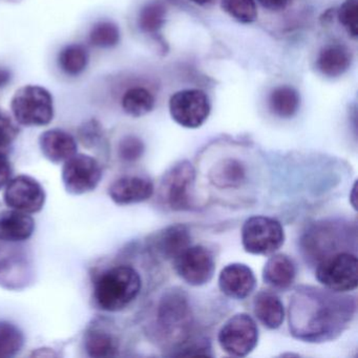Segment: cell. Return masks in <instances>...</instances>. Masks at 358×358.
I'll list each match as a JSON object with an SVG mask.
<instances>
[{
  "label": "cell",
  "mask_w": 358,
  "mask_h": 358,
  "mask_svg": "<svg viewBox=\"0 0 358 358\" xmlns=\"http://www.w3.org/2000/svg\"><path fill=\"white\" fill-rule=\"evenodd\" d=\"M173 262L178 276L190 286H204L215 275L213 253L202 245L188 247Z\"/></svg>",
  "instance_id": "10"
},
{
  "label": "cell",
  "mask_w": 358,
  "mask_h": 358,
  "mask_svg": "<svg viewBox=\"0 0 358 358\" xmlns=\"http://www.w3.org/2000/svg\"><path fill=\"white\" fill-rule=\"evenodd\" d=\"M123 110L134 118L150 114L155 108V97L148 90L136 87L127 90L122 97Z\"/></svg>",
  "instance_id": "26"
},
{
  "label": "cell",
  "mask_w": 358,
  "mask_h": 358,
  "mask_svg": "<svg viewBox=\"0 0 358 358\" xmlns=\"http://www.w3.org/2000/svg\"><path fill=\"white\" fill-rule=\"evenodd\" d=\"M210 110L208 96L198 89L177 92L169 100L171 118L185 129H194L202 127L208 119Z\"/></svg>",
  "instance_id": "9"
},
{
  "label": "cell",
  "mask_w": 358,
  "mask_h": 358,
  "mask_svg": "<svg viewBox=\"0 0 358 358\" xmlns=\"http://www.w3.org/2000/svg\"><path fill=\"white\" fill-rule=\"evenodd\" d=\"M295 278L296 266L293 259L284 253H273L264 266V282L274 290H288Z\"/></svg>",
  "instance_id": "18"
},
{
  "label": "cell",
  "mask_w": 358,
  "mask_h": 358,
  "mask_svg": "<svg viewBox=\"0 0 358 358\" xmlns=\"http://www.w3.org/2000/svg\"><path fill=\"white\" fill-rule=\"evenodd\" d=\"M142 290L139 272L127 265L104 270L94 282L93 297L102 311L119 312L129 307Z\"/></svg>",
  "instance_id": "2"
},
{
  "label": "cell",
  "mask_w": 358,
  "mask_h": 358,
  "mask_svg": "<svg viewBox=\"0 0 358 358\" xmlns=\"http://www.w3.org/2000/svg\"><path fill=\"white\" fill-rule=\"evenodd\" d=\"M11 80V73L6 69H0V87H6Z\"/></svg>",
  "instance_id": "36"
},
{
  "label": "cell",
  "mask_w": 358,
  "mask_h": 358,
  "mask_svg": "<svg viewBox=\"0 0 358 358\" xmlns=\"http://www.w3.org/2000/svg\"><path fill=\"white\" fill-rule=\"evenodd\" d=\"M192 3H196V5L199 6H204L207 5V3H210L211 0H192Z\"/></svg>",
  "instance_id": "37"
},
{
  "label": "cell",
  "mask_w": 358,
  "mask_h": 358,
  "mask_svg": "<svg viewBox=\"0 0 358 358\" xmlns=\"http://www.w3.org/2000/svg\"><path fill=\"white\" fill-rule=\"evenodd\" d=\"M219 288L229 299L243 301L247 299L257 287L255 272L246 264L231 263L220 272Z\"/></svg>",
  "instance_id": "14"
},
{
  "label": "cell",
  "mask_w": 358,
  "mask_h": 358,
  "mask_svg": "<svg viewBox=\"0 0 358 358\" xmlns=\"http://www.w3.org/2000/svg\"><path fill=\"white\" fill-rule=\"evenodd\" d=\"M196 177V169L187 160L179 161L167 169L159 187L163 206L173 211L190 210Z\"/></svg>",
  "instance_id": "5"
},
{
  "label": "cell",
  "mask_w": 358,
  "mask_h": 358,
  "mask_svg": "<svg viewBox=\"0 0 358 358\" xmlns=\"http://www.w3.org/2000/svg\"><path fill=\"white\" fill-rule=\"evenodd\" d=\"M35 221L29 213L3 210L0 213V241L20 243L29 240L34 234Z\"/></svg>",
  "instance_id": "20"
},
{
  "label": "cell",
  "mask_w": 358,
  "mask_h": 358,
  "mask_svg": "<svg viewBox=\"0 0 358 358\" xmlns=\"http://www.w3.org/2000/svg\"><path fill=\"white\" fill-rule=\"evenodd\" d=\"M264 9L271 12L282 11L290 5L292 0H257Z\"/></svg>",
  "instance_id": "35"
},
{
  "label": "cell",
  "mask_w": 358,
  "mask_h": 358,
  "mask_svg": "<svg viewBox=\"0 0 358 358\" xmlns=\"http://www.w3.org/2000/svg\"><path fill=\"white\" fill-rule=\"evenodd\" d=\"M45 199L41 184L34 178L24 175L10 180L3 194L8 207L29 215L39 213L45 206Z\"/></svg>",
  "instance_id": "13"
},
{
  "label": "cell",
  "mask_w": 358,
  "mask_h": 358,
  "mask_svg": "<svg viewBox=\"0 0 358 358\" xmlns=\"http://www.w3.org/2000/svg\"><path fill=\"white\" fill-rule=\"evenodd\" d=\"M32 278V264L24 247L5 245L0 247V287L20 290Z\"/></svg>",
  "instance_id": "12"
},
{
  "label": "cell",
  "mask_w": 358,
  "mask_h": 358,
  "mask_svg": "<svg viewBox=\"0 0 358 358\" xmlns=\"http://www.w3.org/2000/svg\"><path fill=\"white\" fill-rule=\"evenodd\" d=\"M208 178L210 183L220 189L238 188L246 182V167L238 159H222L211 167Z\"/></svg>",
  "instance_id": "22"
},
{
  "label": "cell",
  "mask_w": 358,
  "mask_h": 358,
  "mask_svg": "<svg viewBox=\"0 0 358 358\" xmlns=\"http://www.w3.org/2000/svg\"><path fill=\"white\" fill-rule=\"evenodd\" d=\"M315 278L324 288L334 292L354 291L358 286L357 257L348 251H338L320 259Z\"/></svg>",
  "instance_id": "6"
},
{
  "label": "cell",
  "mask_w": 358,
  "mask_h": 358,
  "mask_svg": "<svg viewBox=\"0 0 358 358\" xmlns=\"http://www.w3.org/2000/svg\"><path fill=\"white\" fill-rule=\"evenodd\" d=\"M90 54L85 45L79 43L66 45L58 55V66L70 76H78L87 70Z\"/></svg>",
  "instance_id": "25"
},
{
  "label": "cell",
  "mask_w": 358,
  "mask_h": 358,
  "mask_svg": "<svg viewBox=\"0 0 358 358\" xmlns=\"http://www.w3.org/2000/svg\"><path fill=\"white\" fill-rule=\"evenodd\" d=\"M166 13V7L160 1L148 3L140 11L139 28L148 34H156L164 26Z\"/></svg>",
  "instance_id": "28"
},
{
  "label": "cell",
  "mask_w": 358,
  "mask_h": 358,
  "mask_svg": "<svg viewBox=\"0 0 358 358\" xmlns=\"http://www.w3.org/2000/svg\"><path fill=\"white\" fill-rule=\"evenodd\" d=\"M12 177V166L9 159L0 152V190L8 185Z\"/></svg>",
  "instance_id": "34"
},
{
  "label": "cell",
  "mask_w": 358,
  "mask_h": 358,
  "mask_svg": "<svg viewBox=\"0 0 358 358\" xmlns=\"http://www.w3.org/2000/svg\"><path fill=\"white\" fill-rule=\"evenodd\" d=\"M43 156L52 163L66 162L77 154V142L71 134L62 129H49L39 137Z\"/></svg>",
  "instance_id": "17"
},
{
  "label": "cell",
  "mask_w": 358,
  "mask_h": 358,
  "mask_svg": "<svg viewBox=\"0 0 358 358\" xmlns=\"http://www.w3.org/2000/svg\"><path fill=\"white\" fill-rule=\"evenodd\" d=\"M356 312L350 295L303 286L290 297L289 329L293 337L310 343H326L343 334Z\"/></svg>",
  "instance_id": "1"
},
{
  "label": "cell",
  "mask_w": 358,
  "mask_h": 358,
  "mask_svg": "<svg viewBox=\"0 0 358 358\" xmlns=\"http://www.w3.org/2000/svg\"><path fill=\"white\" fill-rule=\"evenodd\" d=\"M120 29L115 22L104 20L93 26L90 32V41L94 47L110 49L120 43Z\"/></svg>",
  "instance_id": "29"
},
{
  "label": "cell",
  "mask_w": 358,
  "mask_h": 358,
  "mask_svg": "<svg viewBox=\"0 0 358 358\" xmlns=\"http://www.w3.org/2000/svg\"><path fill=\"white\" fill-rule=\"evenodd\" d=\"M155 192L154 183L148 178L125 176L119 178L108 188V196L117 205H133L145 202Z\"/></svg>",
  "instance_id": "16"
},
{
  "label": "cell",
  "mask_w": 358,
  "mask_h": 358,
  "mask_svg": "<svg viewBox=\"0 0 358 358\" xmlns=\"http://www.w3.org/2000/svg\"><path fill=\"white\" fill-rule=\"evenodd\" d=\"M285 238L284 227L273 217L253 215L243 224V248L250 255H273L284 245Z\"/></svg>",
  "instance_id": "7"
},
{
  "label": "cell",
  "mask_w": 358,
  "mask_h": 358,
  "mask_svg": "<svg viewBox=\"0 0 358 358\" xmlns=\"http://www.w3.org/2000/svg\"><path fill=\"white\" fill-rule=\"evenodd\" d=\"M17 135L18 127L13 119L5 110H0V150L11 145Z\"/></svg>",
  "instance_id": "33"
},
{
  "label": "cell",
  "mask_w": 358,
  "mask_h": 358,
  "mask_svg": "<svg viewBox=\"0 0 358 358\" xmlns=\"http://www.w3.org/2000/svg\"><path fill=\"white\" fill-rule=\"evenodd\" d=\"M145 152V144L135 135H127L119 142L118 155L121 160L127 163L136 162Z\"/></svg>",
  "instance_id": "31"
},
{
  "label": "cell",
  "mask_w": 358,
  "mask_h": 358,
  "mask_svg": "<svg viewBox=\"0 0 358 358\" xmlns=\"http://www.w3.org/2000/svg\"><path fill=\"white\" fill-rule=\"evenodd\" d=\"M252 308L257 320L270 330H276L284 322V303L275 293L259 291L253 299Z\"/></svg>",
  "instance_id": "21"
},
{
  "label": "cell",
  "mask_w": 358,
  "mask_h": 358,
  "mask_svg": "<svg viewBox=\"0 0 358 358\" xmlns=\"http://www.w3.org/2000/svg\"><path fill=\"white\" fill-rule=\"evenodd\" d=\"M24 343V333L17 326L9 322H0V358L17 355Z\"/></svg>",
  "instance_id": "27"
},
{
  "label": "cell",
  "mask_w": 358,
  "mask_h": 358,
  "mask_svg": "<svg viewBox=\"0 0 358 358\" xmlns=\"http://www.w3.org/2000/svg\"><path fill=\"white\" fill-rule=\"evenodd\" d=\"M194 314L187 295L173 288L163 293L157 308L156 328L161 343L180 348L189 341Z\"/></svg>",
  "instance_id": "3"
},
{
  "label": "cell",
  "mask_w": 358,
  "mask_h": 358,
  "mask_svg": "<svg viewBox=\"0 0 358 358\" xmlns=\"http://www.w3.org/2000/svg\"><path fill=\"white\" fill-rule=\"evenodd\" d=\"M269 108L274 116L282 119H290L297 114L301 106V97L294 87L280 85L270 93Z\"/></svg>",
  "instance_id": "23"
},
{
  "label": "cell",
  "mask_w": 358,
  "mask_h": 358,
  "mask_svg": "<svg viewBox=\"0 0 358 358\" xmlns=\"http://www.w3.org/2000/svg\"><path fill=\"white\" fill-rule=\"evenodd\" d=\"M339 22L343 24L350 36H358V0H345L338 11Z\"/></svg>",
  "instance_id": "32"
},
{
  "label": "cell",
  "mask_w": 358,
  "mask_h": 358,
  "mask_svg": "<svg viewBox=\"0 0 358 358\" xmlns=\"http://www.w3.org/2000/svg\"><path fill=\"white\" fill-rule=\"evenodd\" d=\"M102 179L100 163L93 157L76 154L64 162L62 181L66 192L75 196L93 192Z\"/></svg>",
  "instance_id": "11"
},
{
  "label": "cell",
  "mask_w": 358,
  "mask_h": 358,
  "mask_svg": "<svg viewBox=\"0 0 358 358\" xmlns=\"http://www.w3.org/2000/svg\"><path fill=\"white\" fill-rule=\"evenodd\" d=\"M150 246L161 259L173 261L192 246L189 228L183 224L167 226L152 236Z\"/></svg>",
  "instance_id": "15"
},
{
  "label": "cell",
  "mask_w": 358,
  "mask_h": 358,
  "mask_svg": "<svg viewBox=\"0 0 358 358\" xmlns=\"http://www.w3.org/2000/svg\"><path fill=\"white\" fill-rule=\"evenodd\" d=\"M353 56L347 45L329 43L324 45L316 58V68L320 74L328 78H337L348 72Z\"/></svg>",
  "instance_id": "19"
},
{
  "label": "cell",
  "mask_w": 358,
  "mask_h": 358,
  "mask_svg": "<svg viewBox=\"0 0 358 358\" xmlns=\"http://www.w3.org/2000/svg\"><path fill=\"white\" fill-rule=\"evenodd\" d=\"M259 327L247 313H236L228 318L217 334L221 349L234 357H246L259 343Z\"/></svg>",
  "instance_id": "8"
},
{
  "label": "cell",
  "mask_w": 358,
  "mask_h": 358,
  "mask_svg": "<svg viewBox=\"0 0 358 358\" xmlns=\"http://www.w3.org/2000/svg\"><path fill=\"white\" fill-rule=\"evenodd\" d=\"M221 7L230 17L242 24H251L257 17L255 0H221Z\"/></svg>",
  "instance_id": "30"
},
{
  "label": "cell",
  "mask_w": 358,
  "mask_h": 358,
  "mask_svg": "<svg viewBox=\"0 0 358 358\" xmlns=\"http://www.w3.org/2000/svg\"><path fill=\"white\" fill-rule=\"evenodd\" d=\"M11 110L16 122L24 127H45L54 118L52 94L39 85H24L14 94Z\"/></svg>",
  "instance_id": "4"
},
{
  "label": "cell",
  "mask_w": 358,
  "mask_h": 358,
  "mask_svg": "<svg viewBox=\"0 0 358 358\" xmlns=\"http://www.w3.org/2000/svg\"><path fill=\"white\" fill-rule=\"evenodd\" d=\"M85 348L87 355L91 357H113L117 355L119 343L112 333L98 327H94L85 334Z\"/></svg>",
  "instance_id": "24"
}]
</instances>
